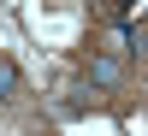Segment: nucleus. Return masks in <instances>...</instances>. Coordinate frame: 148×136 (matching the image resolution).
Wrapping results in <instances>:
<instances>
[{
	"mask_svg": "<svg viewBox=\"0 0 148 136\" xmlns=\"http://www.w3.org/2000/svg\"><path fill=\"white\" fill-rule=\"evenodd\" d=\"M119 77H125L119 53H95V59H89V89H113Z\"/></svg>",
	"mask_w": 148,
	"mask_h": 136,
	"instance_id": "f257e3e1",
	"label": "nucleus"
},
{
	"mask_svg": "<svg viewBox=\"0 0 148 136\" xmlns=\"http://www.w3.org/2000/svg\"><path fill=\"white\" fill-rule=\"evenodd\" d=\"M18 95V65H12V53H0V101H12Z\"/></svg>",
	"mask_w": 148,
	"mask_h": 136,
	"instance_id": "f03ea898",
	"label": "nucleus"
},
{
	"mask_svg": "<svg viewBox=\"0 0 148 136\" xmlns=\"http://www.w3.org/2000/svg\"><path fill=\"white\" fill-rule=\"evenodd\" d=\"M125 42H130V53H142V59H148V24H130Z\"/></svg>",
	"mask_w": 148,
	"mask_h": 136,
	"instance_id": "7ed1b4c3",
	"label": "nucleus"
},
{
	"mask_svg": "<svg viewBox=\"0 0 148 136\" xmlns=\"http://www.w3.org/2000/svg\"><path fill=\"white\" fill-rule=\"evenodd\" d=\"M142 24H148V6H142Z\"/></svg>",
	"mask_w": 148,
	"mask_h": 136,
	"instance_id": "20e7f679",
	"label": "nucleus"
}]
</instances>
